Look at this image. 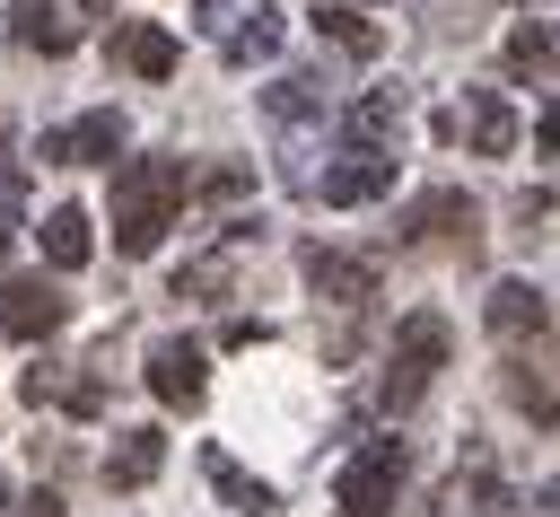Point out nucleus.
<instances>
[{
	"instance_id": "f257e3e1",
	"label": "nucleus",
	"mask_w": 560,
	"mask_h": 517,
	"mask_svg": "<svg viewBox=\"0 0 560 517\" xmlns=\"http://www.w3.org/2000/svg\"><path fill=\"white\" fill-rule=\"evenodd\" d=\"M184 202H192V166L184 158H131V166H114V254H158V237L175 228Z\"/></svg>"
},
{
	"instance_id": "f03ea898",
	"label": "nucleus",
	"mask_w": 560,
	"mask_h": 517,
	"mask_svg": "<svg viewBox=\"0 0 560 517\" xmlns=\"http://www.w3.org/2000/svg\"><path fill=\"white\" fill-rule=\"evenodd\" d=\"M446 351H455L446 315H438V307H411V315L394 324V342H385V368H376V403H385V412H411V403L438 386Z\"/></svg>"
},
{
	"instance_id": "7ed1b4c3",
	"label": "nucleus",
	"mask_w": 560,
	"mask_h": 517,
	"mask_svg": "<svg viewBox=\"0 0 560 517\" xmlns=\"http://www.w3.org/2000/svg\"><path fill=\"white\" fill-rule=\"evenodd\" d=\"M201 35L219 44V61H271L280 53V0H201Z\"/></svg>"
},
{
	"instance_id": "20e7f679",
	"label": "nucleus",
	"mask_w": 560,
	"mask_h": 517,
	"mask_svg": "<svg viewBox=\"0 0 560 517\" xmlns=\"http://www.w3.org/2000/svg\"><path fill=\"white\" fill-rule=\"evenodd\" d=\"M394 482H402V447H394V438H368V447L341 464L332 508H341V517H394Z\"/></svg>"
},
{
	"instance_id": "39448f33",
	"label": "nucleus",
	"mask_w": 560,
	"mask_h": 517,
	"mask_svg": "<svg viewBox=\"0 0 560 517\" xmlns=\"http://www.w3.org/2000/svg\"><path fill=\"white\" fill-rule=\"evenodd\" d=\"M402 237L411 245H446V254H472V237H481V210L446 184V193H420L411 210H402Z\"/></svg>"
},
{
	"instance_id": "423d86ee",
	"label": "nucleus",
	"mask_w": 560,
	"mask_h": 517,
	"mask_svg": "<svg viewBox=\"0 0 560 517\" xmlns=\"http://www.w3.org/2000/svg\"><path fill=\"white\" fill-rule=\"evenodd\" d=\"M61 315H70V298H61L44 272L0 280V333H9V342H44V333H61Z\"/></svg>"
},
{
	"instance_id": "0eeeda50",
	"label": "nucleus",
	"mask_w": 560,
	"mask_h": 517,
	"mask_svg": "<svg viewBox=\"0 0 560 517\" xmlns=\"http://www.w3.org/2000/svg\"><path fill=\"white\" fill-rule=\"evenodd\" d=\"M481 315H490V333H499L508 351H542V342H551V307H542L534 280H499Z\"/></svg>"
},
{
	"instance_id": "6e6552de",
	"label": "nucleus",
	"mask_w": 560,
	"mask_h": 517,
	"mask_svg": "<svg viewBox=\"0 0 560 517\" xmlns=\"http://www.w3.org/2000/svg\"><path fill=\"white\" fill-rule=\"evenodd\" d=\"M149 394L158 403H175V412H192L201 394H210V359H201V342H149Z\"/></svg>"
},
{
	"instance_id": "1a4fd4ad",
	"label": "nucleus",
	"mask_w": 560,
	"mask_h": 517,
	"mask_svg": "<svg viewBox=\"0 0 560 517\" xmlns=\"http://www.w3.org/2000/svg\"><path fill=\"white\" fill-rule=\"evenodd\" d=\"M114 149H122V114H79L35 140V158H52V166H114Z\"/></svg>"
},
{
	"instance_id": "9d476101",
	"label": "nucleus",
	"mask_w": 560,
	"mask_h": 517,
	"mask_svg": "<svg viewBox=\"0 0 560 517\" xmlns=\"http://www.w3.org/2000/svg\"><path fill=\"white\" fill-rule=\"evenodd\" d=\"M315 193H324V210H359V202L394 193V149H350L341 166L315 175Z\"/></svg>"
},
{
	"instance_id": "9b49d317",
	"label": "nucleus",
	"mask_w": 560,
	"mask_h": 517,
	"mask_svg": "<svg viewBox=\"0 0 560 517\" xmlns=\"http://www.w3.org/2000/svg\"><path fill=\"white\" fill-rule=\"evenodd\" d=\"M306 289L332 298V307H368V298H376V263L332 254V245H306Z\"/></svg>"
},
{
	"instance_id": "f8f14e48",
	"label": "nucleus",
	"mask_w": 560,
	"mask_h": 517,
	"mask_svg": "<svg viewBox=\"0 0 560 517\" xmlns=\"http://www.w3.org/2000/svg\"><path fill=\"white\" fill-rule=\"evenodd\" d=\"M105 53H114L131 79H175V35L149 26V18H122V26L105 35Z\"/></svg>"
},
{
	"instance_id": "ddd939ff",
	"label": "nucleus",
	"mask_w": 560,
	"mask_h": 517,
	"mask_svg": "<svg viewBox=\"0 0 560 517\" xmlns=\"http://www.w3.org/2000/svg\"><path fill=\"white\" fill-rule=\"evenodd\" d=\"M158 464H166V438H158V429H114V456H105V482H114V491L158 482Z\"/></svg>"
},
{
	"instance_id": "4468645a",
	"label": "nucleus",
	"mask_w": 560,
	"mask_h": 517,
	"mask_svg": "<svg viewBox=\"0 0 560 517\" xmlns=\"http://www.w3.org/2000/svg\"><path fill=\"white\" fill-rule=\"evenodd\" d=\"M35 237H44V263H52V272H79V263L96 254V237H88V210H79V202L44 210V228H35Z\"/></svg>"
},
{
	"instance_id": "2eb2a0df",
	"label": "nucleus",
	"mask_w": 560,
	"mask_h": 517,
	"mask_svg": "<svg viewBox=\"0 0 560 517\" xmlns=\"http://www.w3.org/2000/svg\"><path fill=\"white\" fill-rule=\"evenodd\" d=\"M201 473H210V491H219L228 508H245V517H271V508H280V491H271V482H254V473H245L236 456H219V447L201 456Z\"/></svg>"
},
{
	"instance_id": "dca6fc26",
	"label": "nucleus",
	"mask_w": 560,
	"mask_h": 517,
	"mask_svg": "<svg viewBox=\"0 0 560 517\" xmlns=\"http://www.w3.org/2000/svg\"><path fill=\"white\" fill-rule=\"evenodd\" d=\"M9 35H18L26 53H70V44H79V26H70L52 0H9Z\"/></svg>"
},
{
	"instance_id": "f3484780",
	"label": "nucleus",
	"mask_w": 560,
	"mask_h": 517,
	"mask_svg": "<svg viewBox=\"0 0 560 517\" xmlns=\"http://www.w3.org/2000/svg\"><path fill=\"white\" fill-rule=\"evenodd\" d=\"M341 131H350V149H385V140L402 131V96H394V88H368V96L341 114Z\"/></svg>"
},
{
	"instance_id": "a211bd4d",
	"label": "nucleus",
	"mask_w": 560,
	"mask_h": 517,
	"mask_svg": "<svg viewBox=\"0 0 560 517\" xmlns=\"http://www.w3.org/2000/svg\"><path fill=\"white\" fill-rule=\"evenodd\" d=\"M315 35H324V44H341L350 61H376V44H385V35H376L350 0H315Z\"/></svg>"
},
{
	"instance_id": "6ab92c4d",
	"label": "nucleus",
	"mask_w": 560,
	"mask_h": 517,
	"mask_svg": "<svg viewBox=\"0 0 560 517\" xmlns=\"http://www.w3.org/2000/svg\"><path fill=\"white\" fill-rule=\"evenodd\" d=\"M464 131H472V149H481V158H508V149H516V114H508L490 88H472V96H464Z\"/></svg>"
},
{
	"instance_id": "aec40b11",
	"label": "nucleus",
	"mask_w": 560,
	"mask_h": 517,
	"mask_svg": "<svg viewBox=\"0 0 560 517\" xmlns=\"http://www.w3.org/2000/svg\"><path fill=\"white\" fill-rule=\"evenodd\" d=\"M508 403H516V412H534L542 429L560 421V386H551V377H542L534 359H516V368H508Z\"/></svg>"
},
{
	"instance_id": "412c9836",
	"label": "nucleus",
	"mask_w": 560,
	"mask_h": 517,
	"mask_svg": "<svg viewBox=\"0 0 560 517\" xmlns=\"http://www.w3.org/2000/svg\"><path fill=\"white\" fill-rule=\"evenodd\" d=\"M551 61H560V35L551 26H516L508 35V70H551Z\"/></svg>"
},
{
	"instance_id": "4be33fe9",
	"label": "nucleus",
	"mask_w": 560,
	"mask_h": 517,
	"mask_svg": "<svg viewBox=\"0 0 560 517\" xmlns=\"http://www.w3.org/2000/svg\"><path fill=\"white\" fill-rule=\"evenodd\" d=\"M262 105H271V123H298V114H315V105H324V88H315V79H271V96H262Z\"/></svg>"
},
{
	"instance_id": "5701e85b",
	"label": "nucleus",
	"mask_w": 560,
	"mask_h": 517,
	"mask_svg": "<svg viewBox=\"0 0 560 517\" xmlns=\"http://www.w3.org/2000/svg\"><path fill=\"white\" fill-rule=\"evenodd\" d=\"M228 272H236L228 254H201V263H184V272H175V298H184V289H192V298H219V289H228Z\"/></svg>"
},
{
	"instance_id": "b1692460",
	"label": "nucleus",
	"mask_w": 560,
	"mask_h": 517,
	"mask_svg": "<svg viewBox=\"0 0 560 517\" xmlns=\"http://www.w3.org/2000/svg\"><path fill=\"white\" fill-rule=\"evenodd\" d=\"M534 149H542V158H560V96L534 114Z\"/></svg>"
},
{
	"instance_id": "393cba45",
	"label": "nucleus",
	"mask_w": 560,
	"mask_h": 517,
	"mask_svg": "<svg viewBox=\"0 0 560 517\" xmlns=\"http://www.w3.org/2000/svg\"><path fill=\"white\" fill-rule=\"evenodd\" d=\"M9 517H61L52 491H9Z\"/></svg>"
},
{
	"instance_id": "a878e982",
	"label": "nucleus",
	"mask_w": 560,
	"mask_h": 517,
	"mask_svg": "<svg viewBox=\"0 0 560 517\" xmlns=\"http://www.w3.org/2000/svg\"><path fill=\"white\" fill-rule=\"evenodd\" d=\"M201 193H210V202H236V193H245V166H219V175H210Z\"/></svg>"
},
{
	"instance_id": "bb28decb",
	"label": "nucleus",
	"mask_w": 560,
	"mask_h": 517,
	"mask_svg": "<svg viewBox=\"0 0 560 517\" xmlns=\"http://www.w3.org/2000/svg\"><path fill=\"white\" fill-rule=\"evenodd\" d=\"M9 245H18V210H9V193H0V263H9Z\"/></svg>"
},
{
	"instance_id": "cd10ccee",
	"label": "nucleus",
	"mask_w": 560,
	"mask_h": 517,
	"mask_svg": "<svg viewBox=\"0 0 560 517\" xmlns=\"http://www.w3.org/2000/svg\"><path fill=\"white\" fill-rule=\"evenodd\" d=\"M79 9H105V0H79Z\"/></svg>"
}]
</instances>
